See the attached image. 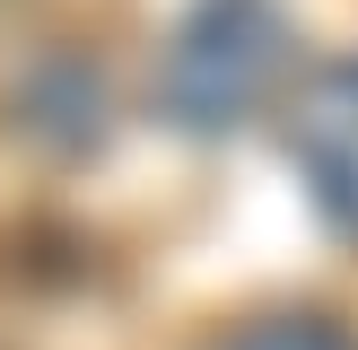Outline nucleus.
<instances>
[{
    "label": "nucleus",
    "mask_w": 358,
    "mask_h": 350,
    "mask_svg": "<svg viewBox=\"0 0 358 350\" xmlns=\"http://www.w3.org/2000/svg\"><path fill=\"white\" fill-rule=\"evenodd\" d=\"M280 149H289L306 202L324 210L332 237L358 245V52L297 70L280 97Z\"/></svg>",
    "instance_id": "f03ea898"
},
{
    "label": "nucleus",
    "mask_w": 358,
    "mask_h": 350,
    "mask_svg": "<svg viewBox=\"0 0 358 350\" xmlns=\"http://www.w3.org/2000/svg\"><path fill=\"white\" fill-rule=\"evenodd\" d=\"M297 70V18L280 0H192L157 62V114L184 140H227L289 97Z\"/></svg>",
    "instance_id": "f257e3e1"
},
{
    "label": "nucleus",
    "mask_w": 358,
    "mask_h": 350,
    "mask_svg": "<svg viewBox=\"0 0 358 350\" xmlns=\"http://www.w3.org/2000/svg\"><path fill=\"white\" fill-rule=\"evenodd\" d=\"M210 350H358L350 324H332L324 307H289V315H254V324L219 332Z\"/></svg>",
    "instance_id": "20e7f679"
},
{
    "label": "nucleus",
    "mask_w": 358,
    "mask_h": 350,
    "mask_svg": "<svg viewBox=\"0 0 358 350\" xmlns=\"http://www.w3.org/2000/svg\"><path fill=\"white\" fill-rule=\"evenodd\" d=\"M17 122H27L44 149H62V158L96 149L105 140V79H96V62H79V52H70V62H44L27 79V114Z\"/></svg>",
    "instance_id": "7ed1b4c3"
}]
</instances>
